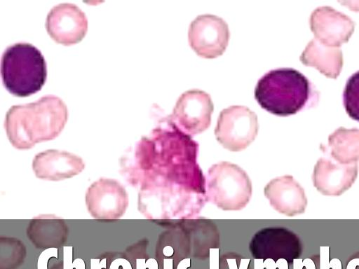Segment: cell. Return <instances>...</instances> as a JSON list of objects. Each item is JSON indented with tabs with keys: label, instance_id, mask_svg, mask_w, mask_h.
<instances>
[{
	"label": "cell",
	"instance_id": "30bf717a",
	"mask_svg": "<svg viewBox=\"0 0 359 269\" xmlns=\"http://www.w3.org/2000/svg\"><path fill=\"white\" fill-rule=\"evenodd\" d=\"M226 22L217 15L205 13L197 15L190 23L189 42L196 53L204 57H215L225 50L229 39Z\"/></svg>",
	"mask_w": 359,
	"mask_h": 269
},
{
	"label": "cell",
	"instance_id": "e0dca14e",
	"mask_svg": "<svg viewBox=\"0 0 359 269\" xmlns=\"http://www.w3.org/2000/svg\"><path fill=\"white\" fill-rule=\"evenodd\" d=\"M329 151L338 163L349 165L359 160V130L339 127L328 137Z\"/></svg>",
	"mask_w": 359,
	"mask_h": 269
},
{
	"label": "cell",
	"instance_id": "2e32d148",
	"mask_svg": "<svg viewBox=\"0 0 359 269\" xmlns=\"http://www.w3.org/2000/svg\"><path fill=\"white\" fill-rule=\"evenodd\" d=\"M69 228L62 218L54 214L34 217L27 228V237L37 248H55L67 239Z\"/></svg>",
	"mask_w": 359,
	"mask_h": 269
},
{
	"label": "cell",
	"instance_id": "9a60e30c",
	"mask_svg": "<svg viewBox=\"0 0 359 269\" xmlns=\"http://www.w3.org/2000/svg\"><path fill=\"white\" fill-rule=\"evenodd\" d=\"M353 21L343 13L326 6L316 9L311 16V26L316 36L331 46L348 40L353 29Z\"/></svg>",
	"mask_w": 359,
	"mask_h": 269
},
{
	"label": "cell",
	"instance_id": "7c38bea8",
	"mask_svg": "<svg viewBox=\"0 0 359 269\" xmlns=\"http://www.w3.org/2000/svg\"><path fill=\"white\" fill-rule=\"evenodd\" d=\"M85 166L80 156L57 149H48L37 153L32 164L37 178L52 181L76 176L85 169Z\"/></svg>",
	"mask_w": 359,
	"mask_h": 269
},
{
	"label": "cell",
	"instance_id": "ba28073f",
	"mask_svg": "<svg viewBox=\"0 0 359 269\" xmlns=\"http://www.w3.org/2000/svg\"><path fill=\"white\" fill-rule=\"evenodd\" d=\"M85 202L88 212L94 219L114 220L124 215L129 199L125 187L119 181L101 177L87 188Z\"/></svg>",
	"mask_w": 359,
	"mask_h": 269
},
{
	"label": "cell",
	"instance_id": "5bb4252c",
	"mask_svg": "<svg viewBox=\"0 0 359 269\" xmlns=\"http://www.w3.org/2000/svg\"><path fill=\"white\" fill-rule=\"evenodd\" d=\"M358 176V164L344 165L320 158L312 175L313 186L324 195L339 196L349 189Z\"/></svg>",
	"mask_w": 359,
	"mask_h": 269
},
{
	"label": "cell",
	"instance_id": "6da1fadb",
	"mask_svg": "<svg viewBox=\"0 0 359 269\" xmlns=\"http://www.w3.org/2000/svg\"><path fill=\"white\" fill-rule=\"evenodd\" d=\"M199 144L170 115L137 142L123 174L139 184L137 208L149 219L196 217L208 202L205 176L197 162Z\"/></svg>",
	"mask_w": 359,
	"mask_h": 269
},
{
	"label": "cell",
	"instance_id": "52a82bcc",
	"mask_svg": "<svg viewBox=\"0 0 359 269\" xmlns=\"http://www.w3.org/2000/svg\"><path fill=\"white\" fill-rule=\"evenodd\" d=\"M249 250L256 259H285L291 262L302 251L299 237L285 227H267L257 231L249 243Z\"/></svg>",
	"mask_w": 359,
	"mask_h": 269
},
{
	"label": "cell",
	"instance_id": "7a4b0ae2",
	"mask_svg": "<svg viewBox=\"0 0 359 269\" xmlns=\"http://www.w3.org/2000/svg\"><path fill=\"white\" fill-rule=\"evenodd\" d=\"M68 111L58 97L46 95L34 102L14 105L7 111L5 129L11 144L29 149L57 137L67 120Z\"/></svg>",
	"mask_w": 359,
	"mask_h": 269
},
{
	"label": "cell",
	"instance_id": "ffe728a7",
	"mask_svg": "<svg viewBox=\"0 0 359 269\" xmlns=\"http://www.w3.org/2000/svg\"><path fill=\"white\" fill-rule=\"evenodd\" d=\"M346 269H359V258L351 261L347 265Z\"/></svg>",
	"mask_w": 359,
	"mask_h": 269
},
{
	"label": "cell",
	"instance_id": "277c9868",
	"mask_svg": "<svg viewBox=\"0 0 359 269\" xmlns=\"http://www.w3.org/2000/svg\"><path fill=\"white\" fill-rule=\"evenodd\" d=\"M1 73L10 93L27 97L40 90L46 82V63L37 48L28 43H17L4 50Z\"/></svg>",
	"mask_w": 359,
	"mask_h": 269
},
{
	"label": "cell",
	"instance_id": "8fae6325",
	"mask_svg": "<svg viewBox=\"0 0 359 269\" xmlns=\"http://www.w3.org/2000/svg\"><path fill=\"white\" fill-rule=\"evenodd\" d=\"M46 27L54 41L69 46L79 42L85 36L88 20L76 5L62 3L50 9L46 18Z\"/></svg>",
	"mask_w": 359,
	"mask_h": 269
},
{
	"label": "cell",
	"instance_id": "5b68a950",
	"mask_svg": "<svg viewBox=\"0 0 359 269\" xmlns=\"http://www.w3.org/2000/svg\"><path fill=\"white\" fill-rule=\"evenodd\" d=\"M207 201L224 211H238L249 203L251 180L239 165L229 161L213 164L205 175Z\"/></svg>",
	"mask_w": 359,
	"mask_h": 269
},
{
	"label": "cell",
	"instance_id": "9c48e42d",
	"mask_svg": "<svg viewBox=\"0 0 359 269\" xmlns=\"http://www.w3.org/2000/svg\"><path fill=\"white\" fill-rule=\"evenodd\" d=\"M213 108L207 92L189 89L180 95L170 116L181 130L193 136L209 127Z\"/></svg>",
	"mask_w": 359,
	"mask_h": 269
},
{
	"label": "cell",
	"instance_id": "ac0fdd59",
	"mask_svg": "<svg viewBox=\"0 0 359 269\" xmlns=\"http://www.w3.org/2000/svg\"><path fill=\"white\" fill-rule=\"evenodd\" d=\"M1 269H14L23 261L26 249L23 242L18 238L0 237Z\"/></svg>",
	"mask_w": 359,
	"mask_h": 269
},
{
	"label": "cell",
	"instance_id": "4fadbf2b",
	"mask_svg": "<svg viewBox=\"0 0 359 269\" xmlns=\"http://www.w3.org/2000/svg\"><path fill=\"white\" fill-rule=\"evenodd\" d=\"M264 193L273 209L287 216L304 213L307 206L304 189L291 175L270 180L264 188Z\"/></svg>",
	"mask_w": 359,
	"mask_h": 269
},
{
	"label": "cell",
	"instance_id": "3957f363",
	"mask_svg": "<svg viewBox=\"0 0 359 269\" xmlns=\"http://www.w3.org/2000/svg\"><path fill=\"white\" fill-rule=\"evenodd\" d=\"M311 95V85L299 71L291 67L271 69L257 81L255 97L267 111L280 116L302 109Z\"/></svg>",
	"mask_w": 359,
	"mask_h": 269
},
{
	"label": "cell",
	"instance_id": "8992f818",
	"mask_svg": "<svg viewBox=\"0 0 359 269\" xmlns=\"http://www.w3.org/2000/svg\"><path fill=\"white\" fill-rule=\"evenodd\" d=\"M258 128L257 116L255 111L246 106L231 105L220 111L215 134L224 148L239 151L254 141Z\"/></svg>",
	"mask_w": 359,
	"mask_h": 269
},
{
	"label": "cell",
	"instance_id": "d6986e66",
	"mask_svg": "<svg viewBox=\"0 0 359 269\" xmlns=\"http://www.w3.org/2000/svg\"><path fill=\"white\" fill-rule=\"evenodd\" d=\"M343 101L348 114L359 121V71L353 73L346 81Z\"/></svg>",
	"mask_w": 359,
	"mask_h": 269
}]
</instances>
